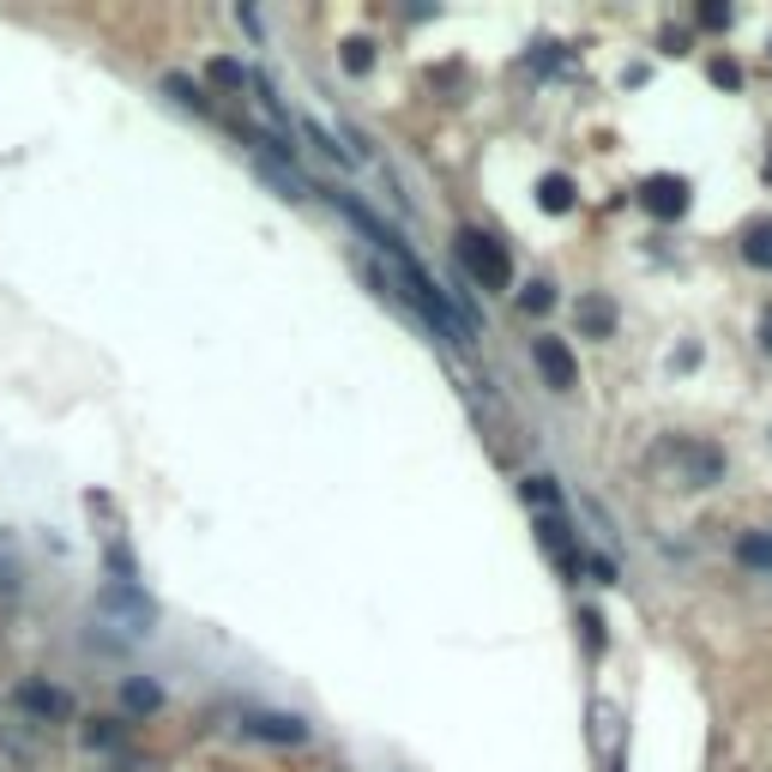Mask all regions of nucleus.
<instances>
[{
    "mask_svg": "<svg viewBox=\"0 0 772 772\" xmlns=\"http://www.w3.org/2000/svg\"><path fill=\"white\" fill-rule=\"evenodd\" d=\"M532 363H537V375L556 386V393H573V386H579V363H573V351L561 339H537L532 344Z\"/></svg>",
    "mask_w": 772,
    "mask_h": 772,
    "instance_id": "4",
    "label": "nucleus"
},
{
    "mask_svg": "<svg viewBox=\"0 0 772 772\" xmlns=\"http://www.w3.org/2000/svg\"><path fill=\"white\" fill-rule=\"evenodd\" d=\"M85 742H92V749H121V730H115V725H92V730H85Z\"/></svg>",
    "mask_w": 772,
    "mask_h": 772,
    "instance_id": "19",
    "label": "nucleus"
},
{
    "mask_svg": "<svg viewBox=\"0 0 772 772\" xmlns=\"http://www.w3.org/2000/svg\"><path fill=\"white\" fill-rule=\"evenodd\" d=\"M519 308H525V314H549V308H556V290H549V285H525Z\"/></svg>",
    "mask_w": 772,
    "mask_h": 772,
    "instance_id": "16",
    "label": "nucleus"
},
{
    "mask_svg": "<svg viewBox=\"0 0 772 772\" xmlns=\"http://www.w3.org/2000/svg\"><path fill=\"white\" fill-rule=\"evenodd\" d=\"M19 706H24V712H36V718H55V712H67V694H61V688H43V682H24V688H19Z\"/></svg>",
    "mask_w": 772,
    "mask_h": 772,
    "instance_id": "9",
    "label": "nucleus"
},
{
    "mask_svg": "<svg viewBox=\"0 0 772 772\" xmlns=\"http://www.w3.org/2000/svg\"><path fill=\"white\" fill-rule=\"evenodd\" d=\"M92 615H103L109 628H121L127 640H139V634H151V622H158V603H151L146 591L133 586V579H115V586L97 591Z\"/></svg>",
    "mask_w": 772,
    "mask_h": 772,
    "instance_id": "1",
    "label": "nucleus"
},
{
    "mask_svg": "<svg viewBox=\"0 0 772 772\" xmlns=\"http://www.w3.org/2000/svg\"><path fill=\"white\" fill-rule=\"evenodd\" d=\"M712 79L725 85V92H737V85H742V67H737V61H712Z\"/></svg>",
    "mask_w": 772,
    "mask_h": 772,
    "instance_id": "20",
    "label": "nucleus"
},
{
    "mask_svg": "<svg viewBox=\"0 0 772 772\" xmlns=\"http://www.w3.org/2000/svg\"><path fill=\"white\" fill-rule=\"evenodd\" d=\"M579 326H586L591 339H603V332L615 326V308L603 302V296H586V302H579Z\"/></svg>",
    "mask_w": 772,
    "mask_h": 772,
    "instance_id": "11",
    "label": "nucleus"
},
{
    "mask_svg": "<svg viewBox=\"0 0 772 772\" xmlns=\"http://www.w3.org/2000/svg\"><path fill=\"white\" fill-rule=\"evenodd\" d=\"M640 205H646L652 217H664V224H676V217L688 212V182H682V175H652V182L640 187Z\"/></svg>",
    "mask_w": 772,
    "mask_h": 772,
    "instance_id": "5",
    "label": "nucleus"
},
{
    "mask_svg": "<svg viewBox=\"0 0 772 772\" xmlns=\"http://www.w3.org/2000/svg\"><path fill=\"white\" fill-rule=\"evenodd\" d=\"M737 561H742V568L772 573V537H742V544H737Z\"/></svg>",
    "mask_w": 772,
    "mask_h": 772,
    "instance_id": "12",
    "label": "nucleus"
},
{
    "mask_svg": "<svg viewBox=\"0 0 772 772\" xmlns=\"http://www.w3.org/2000/svg\"><path fill=\"white\" fill-rule=\"evenodd\" d=\"M212 85H224V92H242V85H248V67H242V61H212Z\"/></svg>",
    "mask_w": 772,
    "mask_h": 772,
    "instance_id": "13",
    "label": "nucleus"
},
{
    "mask_svg": "<svg viewBox=\"0 0 772 772\" xmlns=\"http://www.w3.org/2000/svg\"><path fill=\"white\" fill-rule=\"evenodd\" d=\"M537 205H544V212H573V182L568 175H544V182H537Z\"/></svg>",
    "mask_w": 772,
    "mask_h": 772,
    "instance_id": "10",
    "label": "nucleus"
},
{
    "mask_svg": "<svg viewBox=\"0 0 772 772\" xmlns=\"http://www.w3.org/2000/svg\"><path fill=\"white\" fill-rule=\"evenodd\" d=\"M127 706H133V712H158V700H163V694H158V682H127Z\"/></svg>",
    "mask_w": 772,
    "mask_h": 772,
    "instance_id": "14",
    "label": "nucleus"
},
{
    "mask_svg": "<svg viewBox=\"0 0 772 772\" xmlns=\"http://www.w3.org/2000/svg\"><path fill=\"white\" fill-rule=\"evenodd\" d=\"M761 344H766V351H772V308H766V314H761Z\"/></svg>",
    "mask_w": 772,
    "mask_h": 772,
    "instance_id": "22",
    "label": "nucleus"
},
{
    "mask_svg": "<svg viewBox=\"0 0 772 772\" xmlns=\"http://www.w3.org/2000/svg\"><path fill=\"white\" fill-rule=\"evenodd\" d=\"M459 260H465V272L478 278L483 290H507L513 285V260H507V248H501L489 229H459Z\"/></svg>",
    "mask_w": 772,
    "mask_h": 772,
    "instance_id": "2",
    "label": "nucleus"
},
{
    "mask_svg": "<svg viewBox=\"0 0 772 772\" xmlns=\"http://www.w3.org/2000/svg\"><path fill=\"white\" fill-rule=\"evenodd\" d=\"M163 92H170L175 103H187V109H205V92H200V85H187L182 73H175V79H163Z\"/></svg>",
    "mask_w": 772,
    "mask_h": 772,
    "instance_id": "17",
    "label": "nucleus"
},
{
    "mask_svg": "<svg viewBox=\"0 0 772 772\" xmlns=\"http://www.w3.org/2000/svg\"><path fill=\"white\" fill-rule=\"evenodd\" d=\"M344 67H351V73H368V67H375V49H368L363 36H356V43H344Z\"/></svg>",
    "mask_w": 772,
    "mask_h": 772,
    "instance_id": "18",
    "label": "nucleus"
},
{
    "mask_svg": "<svg viewBox=\"0 0 772 772\" xmlns=\"http://www.w3.org/2000/svg\"><path fill=\"white\" fill-rule=\"evenodd\" d=\"M658 465H682V489H706V483H718V471H725V453L718 447H700V441H671V447H658Z\"/></svg>",
    "mask_w": 772,
    "mask_h": 772,
    "instance_id": "3",
    "label": "nucleus"
},
{
    "mask_svg": "<svg viewBox=\"0 0 772 772\" xmlns=\"http://www.w3.org/2000/svg\"><path fill=\"white\" fill-rule=\"evenodd\" d=\"M525 501H532V507H561V489L549 483V478H525Z\"/></svg>",
    "mask_w": 772,
    "mask_h": 772,
    "instance_id": "15",
    "label": "nucleus"
},
{
    "mask_svg": "<svg viewBox=\"0 0 772 772\" xmlns=\"http://www.w3.org/2000/svg\"><path fill=\"white\" fill-rule=\"evenodd\" d=\"M742 260L772 272V217H754V224L742 229Z\"/></svg>",
    "mask_w": 772,
    "mask_h": 772,
    "instance_id": "8",
    "label": "nucleus"
},
{
    "mask_svg": "<svg viewBox=\"0 0 772 772\" xmlns=\"http://www.w3.org/2000/svg\"><path fill=\"white\" fill-rule=\"evenodd\" d=\"M537 537H544V549H549V556H556L568 573H579V568H586V561H579V544H573V532L556 519V513H544V519H537Z\"/></svg>",
    "mask_w": 772,
    "mask_h": 772,
    "instance_id": "7",
    "label": "nucleus"
},
{
    "mask_svg": "<svg viewBox=\"0 0 772 772\" xmlns=\"http://www.w3.org/2000/svg\"><path fill=\"white\" fill-rule=\"evenodd\" d=\"M700 24H706V31H725L730 12H725V7H700Z\"/></svg>",
    "mask_w": 772,
    "mask_h": 772,
    "instance_id": "21",
    "label": "nucleus"
},
{
    "mask_svg": "<svg viewBox=\"0 0 772 772\" xmlns=\"http://www.w3.org/2000/svg\"><path fill=\"white\" fill-rule=\"evenodd\" d=\"M242 737H260V742H302L308 725H302V718H285V712H248V718H242Z\"/></svg>",
    "mask_w": 772,
    "mask_h": 772,
    "instance_id": "6",
    "label": "nucleus"
}]
</instances>
